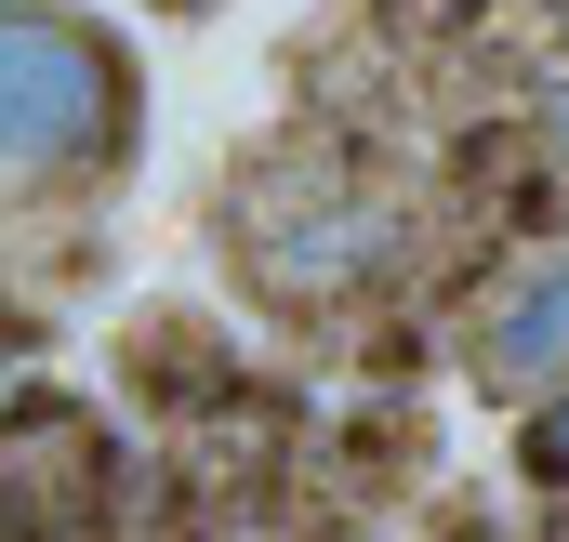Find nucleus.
I'll use <instances>...</instances> for the list:
<instances>
[{
    "instance_id": "obj_1",
    "label": "nucleus",
    "mask_w": 569,
    "mask_h": 542,
    "mask_svg": "<svg viewBox=\"0 0 569 542\" xmlns=\"http://www.w3.org/2000/svg\"><path fill=\"white\" fill-rule=\"evenodd\" d=\"M133 145V53L67 0H0V185H67Z\"/></svg>"
},
{
    "instance_id": "obj_2",
    "label": "nucleus",
    "mask_w": 569,
    "mask_h": 542,
    "mask_svg": "<svg viewBox=\"0 0 569 542\" xmlns=\"http://www.w3.org/2000/svg\"><path fill=\"white\" fill-rule=\"evenodd\" d=\"M120 503V436L67 384L0 398V542H80Z\"/></svg>"
},
{
    "instance_id": "obj_3",
    "label": "nucleus",
    "mask_w": 569,
    "mask_h": 542,
    "mask_svg": "<svg viewBox=\"0 0 569 542\" xmlns=\"http://www.w3.org/2000/svg\"><path fill=\"white\" fill-rule=\"evenodd\" d=\"M477 384H490V398H543V384H569V265L503 278V304L477 318Z\"/></svg>"
},
{
    "instance_id": "obj_4",
    "label": "nucleus",
    "mask_w": 569,
    "mask_h": 542,
    "mask_svg": "<svg viewBox=\"0 0 569 542\" xmlns=\"http://www.w3.org/2000/svg\"><path fill=\"white\" fill-rule=\"evenodd\" d=\"M398 252V212H371V199H345V212H318V225H291L279 252H266V291L279 304H331V291H358V278Z\"/></svg>"
},
{
    "instance_id": "obj_5",
    "label": "nucleus",
    "mask_w": 569,
    "mask_h": 542,
    "mask_svg": "<svg viewBox=\"0 0 569 542\" xmlns=\"http://www.w3.org/2000/svg\"><path fill=\"white\" fill-rule=\"evenodd\" d=\"M530 476H557V490H569V398L530 423Z\"/></svg>"
},
{
    "instance_id": "obj_6",
    "label": "nucleus",
    "mask_w": 569,
    "mask_h": 542,
    "mask_svg": "<svg viewBox=\"0 0 569 542\" xmlns=\"http://www.w3.org/2000/svg\"><path fill=\"white\" fill-rule=\"evenodd\" d=\"M543 145H557V159H569V80H557V93H543Z\"/></svg>"
},
{
    "instance_id": "obj_7",
    "label": "nucleus",
    "mask_w": 569,
    "mask_h": 542,
    "mask_svg": "<svg viewBox=\"0 0 569 542\" xmlns=\"http://www.w3.org/2000/svg\"><path fill=\"white\" fill-rule=\"evenodd\" d=\"M13 344H27V318H13V291H0V358H13Z\"/></svg>"
}]
</instances>
